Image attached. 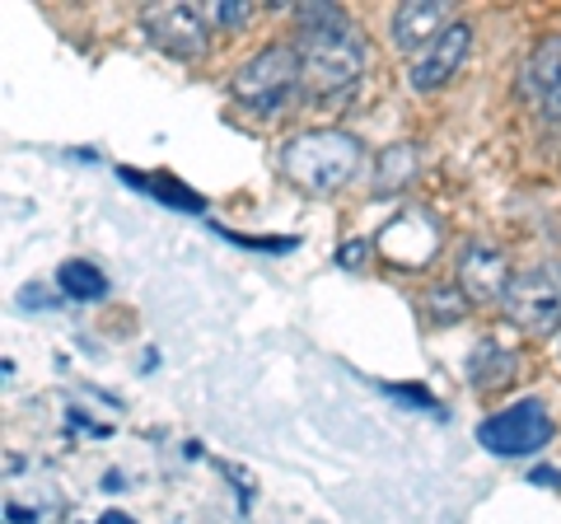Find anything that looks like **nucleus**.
<instances>
[{
  "label": "nucleus",
  "instance_id": "obj_7",
  "mask_svg": "<svg viewBox=\"0 0 561 524\" xmlns=\"http://www.w3.org/2000/svg\"><path fill=\"white\" fill-rule=\"evenodd\" d=\"M468 47H472V29L468 24H449L440 38H435L412 61V90L416 94H431V90H440V84H449L454 71L468 61Z\"/></svg>",
  "mask_w": 561,
  "mask_h": 524
},
{
  "label": "nucleus",
  "instance_id": "obj_1",
  "mask_svg": "<svg viewBox=\"0 0 561 524\" xmlns=\"http://www.w3.org/2000/svg\"><path fill=\"white\" fill-rule=\"evenodd\" d=\"M300 33H295V52H300L305 84L319 94H342L360 80L365 66V38L360 29L346 20L337 5H300Z\"/></svg>",
  "mask_w": 561,
  "mask_h": 524
},
{
  "label": "nucleus",
  "instance_id": "obj_2",
  "mask_svg": "<svg viewBox=\"0 0 561 524\" xmlns=\"http://www.w3.org/2000/svg\"><path fill=\"white\" fill-rule=\"evenodd\" d=\"M280 173L286 183H295L309 197H328V192H342L360 169V141L346 132H300L280 146Z\"/></svg>",
  "mask_w": 561,
  "mask_h": 524
},
{
  "label": "nucleus",
  "instance_id": "obj_11",
  "mask_svg": "<svg viewBox=\"0 0 561 524\" xmlns=\"http://www.w3.org/2000/svg\"><path fill=\"white\" fill-rule=\"evenodd\" d=\"M416 173V150L412 146H389L379 155V179H375V187L379 192H393V187H402Z\"/></svg>",
  "mask_w": 561,
  "mask_h": 524
},
{
  "label": "nucleus",
  "instance_id": "obj_9",
  "mask_svg": "<svg viewBox=\"0 0 561 524\" xmlns=\"http://www.w3.org/2000/svg\"><path fill=\"white\" fill-rule=\"evenodd\" d=\"M449 24V5H440V0H408L393 10V43L402 52H426Z\"/></svg>",
  "mask_w": 561,
  "mask_h": 524
},
{
  "label": "nucleus",
  "instance_id": "obj_12",
  "mask_svg": "<svg viewBox=\"0 0 561 524\" xmlns=\"http://www.w3.org/2000/svg\"><path fill=\"white\" fill-rule=\"evenodd\" d=\"M57 286L70 295V300H94V295H103V276L90 267V262H66L57 272Z\"/></svg>",
  "mask_w": 561,
  "mask_h": 524
},
{
  "label": "nucleus",
  "instance_id": "obj_8",
  "mask_svg": "<svg viewBox=\"0 0 561 524\" xmlns=\"http://www.w3.org/2000/svg\"><path fill=\"white\" fill-rule=\"evenodd\" d=\"M459 282L468 291V300H482V305H501L505 291H511L515 272L511 262H505L501 249H491V243H472L459 262Z\"/></svg>",
  "mask_w": 561,
  "mask_h": 524
},
{
  "label": "nucleus",
  "instance_id": "obj_5",
  "mask_svg": "<svg viewBox=\"0 0 561 524\" xmlns=\"http://www.w3.org/2000/svg\"><path fill=\"white\" fill-rule=\"evenodd\" d=\"M478 441L491 454H501V459H524V454H534V449H542L552 441V417L538 398H524V403L486 417V422L478 426Z\"/></svg>",
  "mask_w": 561,
  "mask_h": 524
},
{
  "label": "nucleus",
  "instance_id": "obj_13",
  "mask_svg": "<svg viewBox=\"0 0 561 524\" xmlns=\"http://www.w3.org/2000/svg\"><path fill=\"white\" fill-rule=\"evenodd\" d=\"M216 20L225 29H239V24H249V5H239V0H220L216 5Z\"/></svg>",
  "mask_w": 561,
  "mask_h": 524
},
{
  "label": "nucleus",
  "instance_id": "obj_4",
  "mask_svg": "<svg viewBox=\"0 0 561 524\" xmlns=\"http://www.w3.org/2000/svg\"><path fill=\"white\" fill-rule=\"evenodd\" d=\"M505 314L524 333H552L561 323V262H538L529 272H515L511 291H505Z\"/></svg>",
  "mask_w": 561,
  "mask_h": 524
},
{
  "label": "nucleus",
  "instance_id": "obj_3",
  "mask_svg": "<svg viewBox=\"0 0 561 524\" xmlns=\"http://www.w3.org/2000/svg\"><path fill=\"white\" fill-rule=\"evenodd\" d=\"M305 84L300 71V52L295 47H267L253 61H243L234 71V99L253 113H276L295 99V90Z\"/></svg>",
  "mask_w": 561,
  "mask_h": 524
},
{
  "label": "nucleus",
  "instance_id": "obj_6",
  "mask_svg": "<svg viewBox=\"0 0 561 524\" xmlns=\"http://www.w3.org/2000/svg\"><path fill=\"white\" fill-rule=\"evenodd\" d=\"M150 43L160 52H173V57H197L210 43V20L202 5H150L140 14Z\"/></svg>",
  "mask_w": 561,
  "mask_h": 524
},
{
  "label": "nucleus",
  "instance_id": "obj_10",
  "mask_svg": "<svg viewBox=\"0 0 561 524\" xmlns=\"http://www.w3.org/2000/svg\"><path fill=\"white\" fill-rule=\"evenodd\" d=\"M524 90L538 103V113L561 117V38H542L524 66Z\"/></svg>",
  "mask_w": 561,
  "mask_h": 524
}]
</instances>
